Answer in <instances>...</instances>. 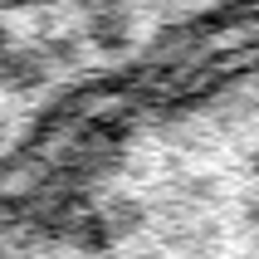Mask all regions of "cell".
Returning <instances> with one entry per match:
<instances>
[{
    "label": "cell",
    "instance_id": "3",
    "mask_svg": "<svg viewBox=\"0 0 259 259\" xmlns=\"http://www.w3.org/2000/svg\"><path fill=\"white\" fill-rule=\"evenodd\" d=\"M73 245L83 249V254H103V249L113 245V225H108L103 215L78 220V225H73Z\"/></svg>",
    "mask_w": 259,
    "mask_h": 259
},
{
    "label": "cell",
    "instance_id": "7",
    "mask_svg": "<svg viewBox=\"0 0 259 259\" xmlns=\"http://www.w3.org/2000/svg\"><path fill=\"white\" fill-rule=\"evenodd\" d=\"M5 44H10V29H5V25H0V49H5Z\"/></svg>",
    "mask_w": 259,
    "mask_h": 259
},
{
    "label": "cell",
    "instance_id": "2",
    "mask_svg": "<svg viewBox=\"0 0 259 259\" xmlns=\"http://www.w3.org/2000/svg\"><path fill=\"white\" fill-rule=\"evenodd\" d=\"M127 34H132V20H127L122 5H103V10H93V20H88V39L98 44V49L117 54V49H127Z\"/></svg>",
    "mask_w": 259,
    "mask_h": 259
},
{
    "label": "cell",
    "instance_id": "6",
    "mask_svg": "<svg viewBox=\"0 0 259 259\" xmlns=\"http://www.w3.org/2000/svg\"><path fill=\"white\" fill-rule=\"evenodd\" d=\"M20 5H29V0H0V10H20Z\"/></svg>",
    "mask_w": 259,
    "mask_h": 259
},
{
    "label": "cell",
    "instance_id": "5",
    "mask_svg": "<svg viewBox=\"0 0 259 259\" xmlns=\"http://www.w3.org/2000/svg\"><path fill=\"white\" fill-rule=\"evenodd\" d=\"M78 5H88V10H103V5H122V0H78Z\"/></svg>",
    "mask_w": 259,
    "mask_h": 259
},
{
    "label": "cell",
    "instance_id": "1",
    "mask_svg": "<svg viewBox=\"0 0 259 259\" xmlns=\"http://www.w3.org/2000/svg\"><path fill=\"white\" fill-rule=\"evenodd\" d=\"M49 78V59L39 49H0V88L5 93H29Z\"/></svg>",
    "mask_w": 259,
    "mask_h": 259
},
{
    "label": "cell",
    "instance_id": "4",
    "mask_svg": "<svg viewBox=\"0 0 259 259\" xmlns=\"http://www.w3.org/2000/svg\"><path fill=\"white\" fill-rule=\"evenodd\" d=\"M39 54H44V59H64V64H78V44H73L69 34H59V39H49V44H44Z\"/></svg>",
    "mask_w": 259,
    "mask_h": 259
}]
</instances>
